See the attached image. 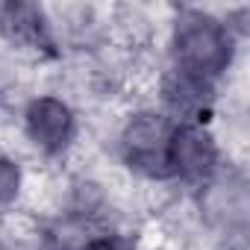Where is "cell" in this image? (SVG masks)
I'll use <instances>...</instances> for the list:
<instances>
[{
	"label": "cell",
	"instance_id": "6da1fadb",
	"mask_svg": "<svg viewBox=\"0 0 250 250\" xmlns=\"http://www.w3.org/2000/svg\"><path fill=\"white\" fill-rule=\"evenodd\" d=\"M227 36L215 21L206 18H188L180 27V59L183 71L188 74H215L227 65Z\"/></svg>",
	"mask_w": 250,
	"mask_h": 250
},
{
	"label": "cell",
	"instance_id": "7a4b0ae2",
	"mask_svg": "<svg viewBox=\"0 0 250 250\" xmlns=\"http://www.w3.org/2000/svg\"><path fill=\"white\" fill-rule=\"evenodd\" d=\"M212 159H215V150H212L209 139L197 130H180L168 142V165H174L177 171H183L188 177L209 171Z\"/></svg>",
	"mask_w": 250,
	"mask_h": 250
},
{
	"label": "cell",
	"instance_id": "3957f363",
	"mask_svg": "<svg viewBox=\"0 0 250 250\" xmlns=\"http://www.w3.org/2000/svg\"><path fill=\"white\" fill-rule=\"evenodd\" d=\"M30 133L44 147H59L71 133V115L59 100H39L30 109Z\"/></svg>",
	"mask_w": 250,
	"mask_h": 250
},
{
	"label": "cell",
	"instance_id": "277c9868",
	"mask_svg": "<svg viewBox=\"0 0 250 250\" xmlns=\"http://www.w3.org/2000/svg\"><path fill=\"white\" fill-rule=\"evenodd\" d=\"M15 191H18V171L12 162L0 159V203L15 197Z\"/></svg>",
	"mask_w": 250,
	"mask_h": 250
}]
</instances>
